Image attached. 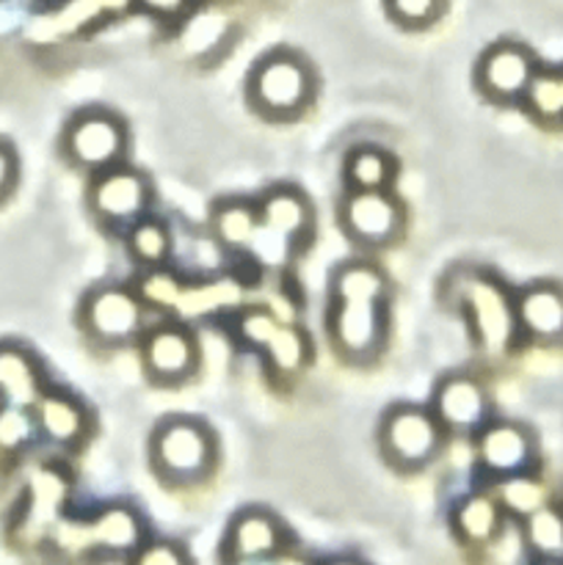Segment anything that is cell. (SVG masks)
Returning a JSON list of instances; mask_svg holds the SVG:
<instances>
[{"label":"cell","mask_w":563,"mask_h":565,"mask_svg":"<svg viewBox=\"0 0 563 565\" xmlns=\"http://www.w3.org/2000/svg\"><path fill=\"white\" fill-rule=\"evenodd\" d=\"M42 390V370L36 359L20 345H0V401L9 406H36Z\"/></svg>","instance_id":"9a60e30c"},{"label":"cell","mask_w":563,"mask_h":565,"mask_svg":"<svg viewBox=\"0 0 563 565\" xmlns=\"http://www.w3.org/2000/svg\"><path fill=\"white\" fill-rule=\"evenodd\" d=\"M348 232L364 246H384L401 230V204L386 191H353L346 202Z\"/></svg>","instance_id":"9c48e42d"},{"label":"cell","mask_w":563,"mask_h":565,"mask_svg":"<svg viewBox=\"0 0 563 565\" xmlns=\"http://www.w3.org/2000/svg\"><path fill=\"white\" fill-rule=\"evenodd\" d=\"M125 147V127L114 114H105V110H86L75 116L64 132L66 154L83 169L105 171L110 166H119Z\"/></svg>","instance_id":"277c9868"},{"label":"cell","mask_w":563,"mask_h":565,"mask_svg":"<svg viewBox=\"0 0 563 565\" xmlns=\"http://www.w3.org/2000/svg\"><path fill=\"white\" fill-rule=\"evenodd\" d=\"M386 9L401 25L423 28L439 17L442 0H386Z\"/></svg>","instance_id":"4316f807"},{"label":"cell","mask_w":563,"mask_h":565,"mask_svg":"<svg viewBox=\"0 0 563 565\" xmlns=\"http://www.w3.org/2000/svg\"><path fill=\"white\" fill-rule=\"evenodd\" d=\"M497 502H500V508H506L508 513H517V516L524 519L550 502V489H546L539 478H533V475L519 472L511 475V478H502Z\"/></svg>","instance_id":"603a6c76"},{"label":"cell","mask_w":563,"mask_h":565,"mask_svg":"<svg viewBox=\"0 0 563 565\" xmlns=\"http://www.w3.org/2000/svg\"><path fill=\"white\" fill-rule=\"evenodd\" d=\"M346 174L353 191H386L395 177V160L379 147H359L348 154Z\"/></svg>","instance_id":"ffe728a7"},{"label":"cell","mask_w":563,"mask_h":565,"mask_svg":"<svg viewBox=\"0 0 563 565\" xmlns=\"http://www.w3.org/2000/svg\"><path fill=\"white\" fill-rule=\"evenodd\" d=\"M312 97V72L298 55L270 53L248 77V99L270 119L296 116Z\"/></svg>","instance_id":"7a4b0ae2"},{"label":"cell","mask_w":563,"mask_h":565,"mask_svg":"<svg viewBox=\"0 0 563 565\" xmlns=\"http://www.w3.org/2000/svg\"><path fill=\"white\" fill-rule=\"evenodd\" d=\"M500 502L486 494H472L458 505L456 530L469 544H489L500 533Z\"/></svg>","instance_id":"44dd1931"},{"label":"cell","mask_w":563,"mask_h":565,"mask_svg":"<svg viewBox=\"0 0 563 565\" xmlns=\"http://www.w3.org/2000/svg\"><path fill=\"white\" fill-rule=\"evenodd\" d=\"M149 14L163 17V20H174V17L185 14V9L191 6V0H138Z\"/></svg>","instance_id":"f1b7e54d"},{"label":"cell","mask_w":563,"mask_h":565,"mask_svg":"<svg viewBox=\"0 0 563 565\" xmlns=\"http://www.w3.org/2000/svg\"><path fill=\"white\" fill-rule=\"evenodd\" d=\"M517 326L535 342H563V287L539 281L524 287L513 301Z\"/></svg>","instance_id":"8fae6325"},{"label":"cell","mask_w":563,"mask_h":565,"mask_svg":"<svg viewBox=\"0 0 563 565\" xmlns=\"http://www.w3.org/2000/svg\"><path fill=\"white\" fill-rule=\"evenodd\" d=\"M36 428L55 445H75L86 430V412L77 401L61 392H44L33 406Z\"/></svg>","instance_id":"2e32d148"},{"label":"cell","mask_w":563,"mask_h":565,"mask_svg":"<svg viewBox=\"0 0 563 565\" xmlns=\"http://www.w3.org/2000/svg\"><path fill=\"white\" fill-rule=\"evenodd\" d=\"M36 430L39 428L36 417H33V408L9 406V403L0 406V450H22L36 436Z\"/></svg>","instance_id":"484cf974"},{"label":"cell","mask_w":563,"mask_h":565,"mask_svg":"<svg viewBox=\"0 0 563 565\" xmlns=\"http://www.w3.org/2000/svg\"><path fill=\"white\" fill-rule=\"evenodd\" d=\"M130 254L138 259L141 265L152 268V265H160L171 252V237L169 230L158 221H141L130 230Z\"/></svg>","instance_id":"d4e9b609"},{"label":"cell","mask_w":563,"mask_h":565,"mask_svg":"<svg viewBox=\"0 0 563 565\" xmlns=\"http://www.w3.org/2000/svg\"><path fill=\"white\" fill-rule=\"evenodd\" d=\"M88 535L99 550L110 552V555H130V552L141 550L144 524L130 508L110 505L94 516Z\"/></svg>","instance_id":"ac0fdd59"},{"label":"cell","mask_w":563,"mask_h":565,"mask_svg":"<svg viewBox=\"0 0 563 565\" xmlns=\"http://www.w3.org/2000/svg\"><path fill=\"white\" fill-rule=\"evenodd\" d=\"M270 565H309L304 557H296V555H276L270 557Z\"/></svg>","instance_id":"4dcf8cb0"},{"label":"cell","mask_w":563,"mask_h":565,"mask_svg":"<svg viewBox=\"0 0 563 565\" xmlns=\"http://www.w3.org/2000/svg\"><path fill=\"white\" fill-rule=\"evenodd\" d=\"M326 565H359L357 561H346V557H340V561H329Z\"/></svg>","instance_id":"1f68e13d"},{"label":"cell","mask_w":563,"mask_h":565,"mask_svg":"<svg viewBox=\"0 0 563 565\" xmlns=\"http://www.w3.org/2000/svg\"><path fill=\"white\" fill-rule=\"evenodd\" d=\"M17 180V160L6 143H0V199L14 188Z\"/></svg>","instance_id":"f546056e"},{"label":"cell","mask_w":563,"mask_h":565,"mask_svg":"<svg viewBox=\"0 0 563 565\" xmlns=\"http://www.w3.org/2000/svg\"><path fill=\"white\" fill-rule=\"evenodd\" d=\"M282 541H285V533L270 513L246 511L232 522L224 552L235 563H259L279 555Z\"/></svg>","instance_id":"7c38bea8"},{"label":"cell","mask_w":563,"mask_h":565,"mask_svg":"<svg viewBox=\"0 0 563 565\" xmlns=\"http://www.w3.org/2000/svg\"><path fill=\"white\" fill-rule=\"evenodd\" d=\"M215 458L213 436L193 419H171L152 439V461L163 478L174 483H193L210 472Z\"/></svg>","instance_id":"3957f363"},{"label":"cell","mask_w":563,"mask_h":565,"mask_svg":"<svg viewBox=\"0 0 563 565\" xmlns=\"http://www.w3.org/2000/svg\"><path fill=\"white\" fill-rule=\"evenodd\" d=\"M215 235L221 237V243L230 248H246L252 246L254 235L259 230V213L257 207L246 202H230L221 204L213 215Z\"/></svg>","instance_id":"7402d4cb"},{"label":"cell","mask_w":563,"mask_h":565,"mask_svg":"<svg viewBox=\"0 0 563 565\" xmlns=\"http://www.w3.org/2000/svg\"><path fill=\"white\" fill-rule=\"evenodd\" d=\"M489 397L475 379L453 375L436 390V419L453 430H475L486 423Z\"/></svg>","instance_id":"5bb4252c"},{"label":"cell","mask_w":563,"mask_h":565,"mask_svg":"<svg viewBox=\"0 0 563 565\" xmlns=\"http://www.w3.org/2000/svg\"><path fill=\"white\" fill-rule=\"evenodd\" d=\"M381 447L395 467H423L436 456V447H439V419L425 414L423 408H395L386 414L384 428H381Z\"/></svg>","instance_id":"5b68a950"},{"label":"cell","mask_w":563,"mask_h":565,"mask_svg":"<svg viewBox=\"0 0 563 565\" xmlns=\"http://www.w3.org/2000/svg\"><path fill=\"white\" fill-rule=\"evenodd\" d=\"M144 364L147 373L160 384H177L188 379L196 367V345L191 334L174 326L152 331L144 342Z\"/></svg>","instance_id":"4fadbf2b"},{"label":"cell","mask_w":563,"mask_h":565,"mask_svg":"<svg viewBox=\"0 0 563 565\" xmlns=\"http://www.w3.org/2000/svg\"><path fill=\"white\" fill-rule=\"evenodd\" d=\"M524 103L539 119L563 121V83L557 70H539L530 83Z\"/></svg>","instance_id":"cb8c5ba5"},{"label":"cell","mask_w":563,"mask_h":565,"mask_svg":"<svg viewBox=\"0 0 563 565\" xmlns=\"http://www.w3.org/2000/svg\"><path fill=\"white\" fill-rule=\"evenodd\" d=\"M524 539L539 557L552 563L563 561V508L546 502L535 513L524 516Z\"/></svg>","instance_id":"d6986e66"},{"label":"cell","mask_w":563,"mask_h":565,"mask_svg":"<svg viewBox=\"0 0 563 565\" xmlns=\"http://www.w3.org/2000/svg\"><path fill=\"white\" fill-rule=\"evenodd\" d=\"M557 72H561V83H563V66H561V70H557Z\"/></svg>","instance_id":"d6a6232c"},{"label":"cell","mask_w":563,"mask_h":565,"mask_svg":"<svg viewBox=\"0 0 563 565\" xmlns=\"http://www.w3.org/2000/svg\"><path fill=\"white\" fill-rule=\"evenodd\" d=\"M83 326L99 342H127L141 331V301L125 287H99L83 303Z\"/></svg>","instance_id":"52a82bcc"},{"label":"cell","mask_w":563,"mask_h":565,"mask_svg":"<svg viewBox=\"0 0 563 565\" xmlns=\"http://www.w3.org/2000/svg\"><path fill=\"white\" fill-rule=\"evenodd\" d=\"M259 224L265 230L276 232V235L287 237V241L296 243L298 237L307 235L309 224H312V213H309L307 199L301 196L293 188H276L268 196L259 202L257 207Z\"/></svg>","instance_id":"e0dca14e"},{"label":"cell","mask_w":563,"mask_h":565,"mask_svg":"<svg viewBox=\"0 0 563 565\" xmlns=\"http://www.w3.org/2000/svg\"><path fill=\"white\" fill-rule=\"evenodd\" d=\"M132 565H191V557L180 544L171 541H152V544L141 546Z\"/></svg>","instance_id":"83f0119b"},{"label":"cell","mask_w":563,"mask_h":565,"mask_svg":"<svg viewBox=\"0 0 563 565\" xmlns=\"http://www.w3.org/2000/svg\"><path fill=\"white\" fill-rule=\"evenodd\" d=\"M92 210L108 224H130L147 210L149 182L127 166H110L99 171L88 193Z\"/></svg>","instance_id":"ba28073f"},{"label":"cell","mask_w":563,"mask_h":565,"mask_svg":"<svg viewBox=\"0 0 563 565\" xmlns=\"http://www.w3.org/2000/svg\"><path fill=\"white\" fill-rule=\"evenodd\" d=\"M386 281L373 265L353 263L334 279V318L331 337L351 359H368L384 340Z\"/></svg>","instance_id":"6da1fadb"},{"label":"cell","mask_w":563,"mask_h":565,"mask_svg":"<svg viewBox=\"0 0 563 565\" xmlns=\"http://www.w3.org/2000/svg\"><path fill=\"white\" fill-rule=\"evenodd\" d=\"M480 463L497 478L528 472L535 458V441L528 428L517 423H497L484 428L478 439Z\"/></svg>","instance_id":"30bf717a"},{"label":"cell","mask_w":563,"mask_h":565,"mask_svg":"<svg viewBox=\"0 0 563 565\" xmlns=\"http://www.w3.org/2000/svg\"><path fill=\"white\" fill-rule=\"evenodd\" d=\"M535 72H539V61L524 44L497 42L480 58L478 86L486 97L513 103V99H524Z\"/></svg>","instance_id":"8992f818"}]
</instances>
